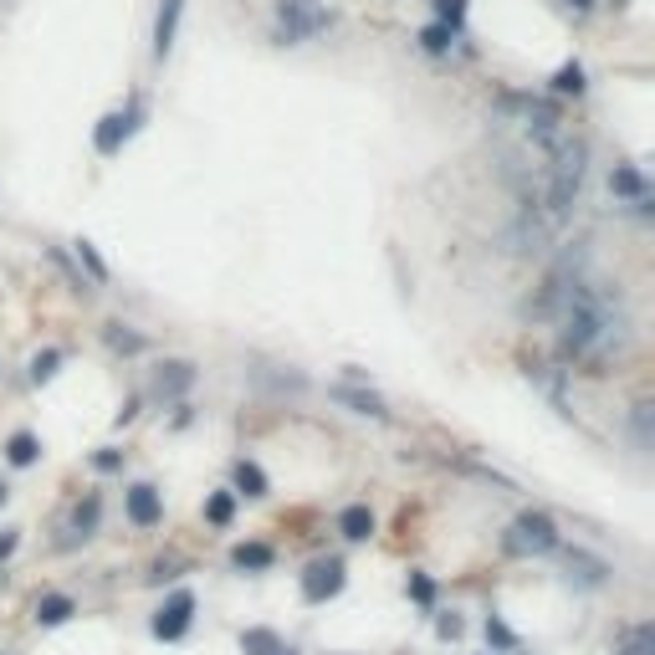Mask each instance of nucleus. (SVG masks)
<instances>
[{
  "instance_id": "nucleus-1",
  "label": "nucleus",
  "mask_w": 655,
  "mask_h": 655,
  "mask_svg": "<svg viewBox=\"0 0 655 655\" xmlns=\"http://www.w3.org/2000/svg\"><path fill=\"white\" fill-rule=\"evenodd\" d=\"M538 308L558 318V348L563 359L589 364V374H604L630 348V318L604 282H589L579 272H553Z\"/></svg>"
},
{
  "instance_id": "nucleus-2",
  "label": "nucleus",
  "mask_w": 655,
  "mask_h": 655,
  "mask_svg": "<svg viewBox=\"0 0 655 655\" xmlns=\"http://www.w3.org/2000/svg\"><path fill=\"white\" fill-rule=\"evenodd\" d=\"M272 21H277V41H282V47H297V41L328 31V26H333V11L323 6V0H277Z\"/></svg>"
},
{
  "instance_id": "nucleus-3",
  "label": "nucleus",
  "mask_w": 655,
  "mask_h": 655,
  "mask_svg": "<svg viewBox=\"0 0 655 655\" xmlns=\"http://www.w3.org/2000/svg\"><path fill=\"white\" fill-rule=\"evenodd\" d=\"M502 548L512 558H538V553H553L558 548V522L548 512H522L512 528L502 533Z\"/></svg>"
},
{
  "instance_id": "nucleus-4",
  "label": "nucleus",
  "mask_w": 655,
  "mask_h": 655,
  "mask_svg": "<svg viewBox=\"0 0 655 655\" xmlns=\"http://www.w3.org/2000/svg\"><path fill=\"white\" fill-rule=\"evenodd\" d=\"M343 584H348V563L343 558H313L308 574H302V599H308V604H328V599L343 594Z\"/></svg>"
},
{
  "instance_id": "nucleus-5",
  "label": "nucleus",
  "mask_w": 655,
  "mask_h": 655,
  "mask_svg": "<svg viewBox=\"0 0 655 655\" xmlns=\"http://www.w3.org/2000/svg\"><path fill=\"white\" fill-rule=\"evenodd\" d=\"M190 620H195V594L190 589H174L164 604H159V615H154V640H164V645H174V640H185L190 635Z\"/></svg>"
},
{
  "instance_id": "nucleus-6",
  "label": "nucleus",
  "mask_w": 655,
  "mask_h": 655,
  "mask_svg": "<svg viewBox=\"0 0 655 655\" xmlns=\"http://www.w3.org/2000/svg\"><path fill=\"white\" fill-rule=\"evenodd\" d=\"M139 118H144V108H139V103H134V108H118V113H108V118H98V128H93L98 154H118V149L128 144V134L139 128Z\"/></svg>"
},
{
  "instance_id": "nucleus-7",
  "label": "nucleus",
  "mask_w": 655,
  "mask_h": 655,
  "mask_svg": "<svg viewBox=\"0 0 655 655\" xmlns=\"http://www.w3.org/2000/svg\"><path fill=\"white\" fill-rule=\"evenodd\" d=\"M563 574H569V584H579V589H604L609 584V563L584 553V548H569V553H563Z\"/></svg>"
},
{
  "instance_id": "nucleus-8",
  "label": "nucleus",
  "mask_w": 655,
  "mask_h": 655,
  "mask_svg": "<svg viewBox=\"0 0 655 655\" xmlns=\"http://www.w3.org/2000/svg\"><path fill=\"white\" fill-rule=\"evenodd\" d=\"M123 507H128V522H134V528H159V522H164V497H159V487H149V482L128 487Z\"/></svg>"
},
{
  "instance_id": "nucleus-9",
  "label": "nucleus",
  "mask_w": 655,
  "mask_h": 655,
  "mask_svg": "<svg viewBox=\"0 0 655 655\" xmlns=\"http://www.w3.org/2000/svg\"><path fill=\"white\" fill-rule=\"evenodd\" d=\"M190 384H195V364H185V359H169V364L154 369V395L159 400H180Z\"/></svg>"
},
{
  "instance_id": "nucleus-10",
  "label": "nucleus",
  "mask_w": 655,
  "mask_h": 655,
  "mask_svg": "<svg viewBox=\"0 0 655 655\" xmlns=\"http://www.w3.org/2000/svg\"><path fill=\"white\" fill-rule=\"evenodd\" d=\"M609 190L615 195H625L640 215L650 210V185H645V174L635 169V164H615V174H609Z\"/></svg>"
},
{
  "instance_id": "nucleus-11",
  "label": "nucleus",
  "mask_w": 655,
  "mask_h": 655,
  "mask_svg": "<svg viewBox=\"0 0 655 655\" xmlns=\"http://www.w3.org/2000/svg\"><path fill=\"white\" fill-rule=\"evenodd\" d=\"M180 16H185V0H164L159 16H154V57H159V62L174 52V31H180Z\"/></svg>"
},
{
  "instance_id": "nucleus-12",
  "label": "nucleus",
  "mask_w": 655,
  "mask_h": 655,
  "mask_svg": "<svg viewBox=\"0 0 655 655\" xmlns=\"http://www.w3.org/2000/svg\"><path fill=\"white\" fill-rule=\"evenodd\" d=\"M231 563H236L241 574H267L272 563H277V548H272V543H236V548H231Z\"/></svg>"
},
{
  "instance_id": "nucleus-13",
  "label": "nucleus",
  "mask_w": 655,
  "mask_h": 655,
  "mask_svg": "<svg viewBox=\"0 0 655 655\" xmlns=\"http://www.w3.org/2000/svg\"><path fill=\"white\" fill-rule=\"evenodd\" d=\"M72 615H77V599H72V594H41V599H36V625H41V630L67 625Z\"/></svg>"
},
{
  "instance_id": "nucleus-14",
  "label": "nucleus",
  "mask_w": 655,
  "mask_h": 655,
  "mask_svg": "<svg viewBox=\"0 0 655 655\" xmlns=\"http://www.w3.org/2000/svg\"><path fill=\"white\" fill-rule=\"evenodd\" d=\"M338 533H343L348 543H369V538H374V512H369L364 502L343 507V512H338Z\"/></svg>"
},
{
  "instance_id": "nucleus-15",
  "label": "nucleus",
  "mask_w": 655,
  "mask_h": 655,
  "mask_svg": "<svg viewBox=\"0 0 655 655\" xmlns=\"http://www.w3.org/2000/svg\"><path fill=\"white\" fill-rule=\"evenodd\" d=\"M287 645H282V635L277 630H267V625H251V630H241V655H282Z\"/></svg>"
},
{
  "instance_id": "nucleus-16",
  "label": "nucleus",
  "mask_w": 655,
  "mask_h": 655,
  "mask_svg": "<svg viewBox=\"0 0 655 655\" xmlns=\"http://www.w3.org/2000/svg\"><path fill=\"white\" fill-rule=\"evenodd\" d=\"M6 461H11L16 471H26V466H36V461H41V441H36V435H31V430H16V435H11V441H6Z\"/></svg>"
},
{
  "instance_id": "nucleus-17",
  "label": "nucleus",
  "mask_w": 655,
  "mask_h": 655,
  "mask_svg": "<svg viewBox=\"0 0 655 655\" xmlns=\"http://www.w3.org/2000/svg\"><path fill=\"white\" fill-rule=\"evenodd\" d=\"M236 497H267V471H261L256 461H236Z\"/></svg>"
},
{
  "instance_id": "nucleus-18",
  "label": "nucleus",
  "mask_w": 655,
  "mask_h": 655,
  "mask_svg": "<svg viewBox=\"0 0 655 655\" xmlns=\"http://www.w3.org/2000/svg\"><path fill=\"white\" fill-rule=\"evenodd\" d=\"M231 517H236V492H210L205 497V522H210V528H231Z\"/></svg>"
},
{
  "instance_id": "nucleus-19",
  "label": "nucleus",
  "mask_w": 655,
  "mask_h": 655,
  "mask_svg": "<svg viewBox=\"0 0 655 655\" xmlns=\"http://www.w3.org/2000/svg\"><path fill=\"white\" fill-rule=\"evenodd\" d=\"M98 517H103V502H98V497L77 502V507H72V533H77V538H93V533H98Z\"/></svg>"
},
{
  "instance_id": "nucleus-20",
  "label": "nucleus",
  "mask_w": 655,
  "mask_h": 655,
  "mask_svg": "<svg viewBox=\"0 0 655 655\" xmlns=\"http://www.w3.org/2000/svg\"><path fill=\"white\" fill-rule=\"evenodd\" d=\"M553 93H558V98H579V93H584V67H579V62H563V67L553 72Z\"/></svg>"
},
{
  "instance_id": "nucleus-21",
  "label": "nucleus",
  "mask_w": 655,
  "mask_h": 655,
  "mask_svg": "<svg viewBox=\"0 0 655 655\" xmlns=\"http://www.w3.org/2000/svg\"><path fill=\"white\" fill-rule=\"evenodd\" d=\"M103 338H108L113 354H144V348H149V343H144V333H128L123 323H108V333H103Z\"/></svg>"
},
{
  "instance_id": "nucleus-22",
  "label": "nucleus",
  "mask_w": 655,
  "mask_h": 655,
  "mask_svg": "<svg viewBox=\"0 0 655 655\" xmlns=\"http://www.w3.org/2000/svg\"><path fill=\"white\" fill-rule=\"evenodd\" d=\"M451 41H456V31H451V26H441V21L420 31V47H425L430 57H446V52H451Z\"/></svg>"
},
{
  "instance_id": "nucleus-23",
  "label": "nucleus",
  "mask_w": 655,
  "mask_h": 655,
  "mask_svg": "<svg viewBox=\"0 0 655 655\" xmlns=\"http://www.w3.org/2000/svg\"><path fill=\"white\" fill-rule=\"evenodd\" d=\"M57 369H62V348H41V354L31 359V384L57 379Z\"/></svg>"
},
{
  "instance_id": "nucleus-24",
  "label": "nucleus",
  "mask_w": 655,
  "mask_h": 655,
  "mask_svg": "<svg viewBox=\"0 0 655 655\" xmlns=\"http://www.w3.org/2000/svg\"><path fill=\"white\" fill-rule=\"evenodd\" d=\"M615 655H655V625H650V620H645V625H635V630H630V640H625Z\"/></svg>"
},
{
  "instance_id": "nucleus-25",
  "label": "nucleus",
  "mask_w": 655,
  "mask_h": 655,
  "mask_svg": "<svg viewBox=\"0 0 655 655\" xmlns=\"http://www.w3.org/2000/svg\"><path fill=\"white\" fill-rule=\"evenodd\" d=\"M343 405H354L359 415H384V400L379 395H364V389H338Z\"/></svg>"
},
{
  "instance_id": "nucleus-26",
  "label": "nucleus",
  "mask_w": 655,
  "mask_h": 655,
  "mask_svg": "<svg viewBox=\"0 0 655 655\" xmlns=\"http://www.w3.org/2000/svg\"><path fill=\"white\" fill-rule=\"evenodd\" d=\"M430 6H435V21H441V26L461 31V21H466V0H430Z\"/></svg>"
},
{
  "instance_id": "nucleus-27",
  "label": "nucleus",
  "mask_w": 655,
  "mask_h": 655,
  "mask_svg": "<svg viewBox=\"0 0 655 655\" xmlns=\"http://www.w3.org/2000/svg\"><path fill=\"white\" fill-rule=\"evenodd\" d=\"M405 594L430 609V604H435V579H430V574H410V579H405Z\"/></svg>"
},
{
  "instance_id": "nucleus-28",
  "label": "nucleus",
  "mask_w": 655,
  "mask_h": 655,
  "mask_svg": "<svg viewBox=\"0 0 655 655\" xmlns=\"http://www.w3.org/2000/svg\"><path fill=\"white\" fill-rule=\"evenodd\" d=\"M77 261L93 272V282H108V267H103V256L93 251V241H77Z\"/></svg>"
},
{
  "instance_id": "nucleus-29",
  "label": "nucleus",
  "mask_w": 655,
  "mask_h": 655,
  "mask_svg": "<svg viewBox=\"0 0 655 655\" xmlns=\"http://www.w3.org/2000/svg\"><path fill=\"white\" fill-rule=\"evenodd\" d=\"M487 640H492L497 650H517V635H512V630H507L497 615H487Z\"/></svg>"
},
{
  "instance_id": "nucleus-30",
  "label": "nucleus",
  "mask_w": 655,
  "mask_h": 655,
  "mask_svg": "<svg viewBox=\"0 0 655 655\" xmlns=\"http://www.w3.org/2000/svg\"><path fill=\"white\" fill-rule=\"evenodd\" d=\"M435 635H441V640H461V635H466V620H461V615H441V620H435Z\"/></svg>"
},
{
  "instance_id": "nucleus-31",
  "label": "nucleus",
  "mask_w": 655,
  "mask_h": 655,
  "mask_svg": "<svg viewBox=\"0 0 655 655\" xmlns=\"http://www.w3.org/2000/svg\"><path fill=\"white\" fill-rule=\"evenodd\" d=\"M118 466H123V451H113V446H103V451L93 456V471H103V476L118 471Z\"/></svg>"
},
{
  "instance_id": "nucleus-32",
  "label": "nucleus",
  "mask_w": 655,
  "mask_h": 655,
  "mask_svg": "<svg viewBox=\"0 0 655 655\" xmlns=\"http://www.w3.org/2000/svg\"><path fill=\"white\" fill-rule=\"evenodd\" d=\"M16 543H21V533H16V528H6V533H0V563H6V558L16 553Z\"/></svg>"
},
{
  "instance_id": "nucleus-33",
  "label": "nucleus",
  "mask_w": 655,
  "mask_h": 655,
  "mask_svg": "<svg viewBox=\"0 0 655 655\" xmlns=\"http://www.w3.org/2000/svg\"><path fill=\"white\" fill-rule=\"evenodd\" d=\"M180 574V563H154V574H149V584H164V579H174Z\"/></svg>"
},
{
  "instance_id": "nucleus-34",
  "label": "nucleus",
  "mask_w": 655,
  "mask_h": 655,
  "mask_svg": "<svg viewBox=\"0 0 655 655\" xmlns=\"http://www.w3.org/2000/svg\"><path fill=\"white\" fill-rule=\"evenodd\" d=\"M134 415H139V400H123V410H118V425H128Z\"/></svg>"
},
{
  "instance_id": "nucleus-35",
  "label": "nucleus",
  "mask_w": 655,
  "mask_h": 655,
  "mask_svg": "<svg viewBox=\"0 0 655 655\" xmlns=\"http://www.w3.org/2000/svg\"><path fill=\"white\" fill-rule=\"evenodd\" d=\"M563 6H569V11H574V16H584V11H589V6H594V0H563Z\"/></svg>"
},
{
  "instance_id": "nucleus-36",
  "label": "nucleus",
  "mask_w": 655,
  "mask_h": 655,
  "mask_svg": "<svg viewBox=\"0 0 655 655\" xmlns=\"http://www.w3.org/2000/svg\"><path fill=\"white\" fill-rule=\"evenodd\" d=\"M6 502H11V487H6V482H0V507H6Z\"/></svg>"
},
{
  "instance_id": "nucleus-37",
  "label": "nucleus",
  "mask_w": 655,
  "mask_h": 655,
  "mask_svg": "<svg viewBox=\"0 0 655 655\" xmlns=\"http://www.w3.org/2000/svg\"><path fill=\"white\" fill-rule=\"evenodd\" d=\"M282 655H297V650H282Z\"/></svg>"
}]
</instances>
